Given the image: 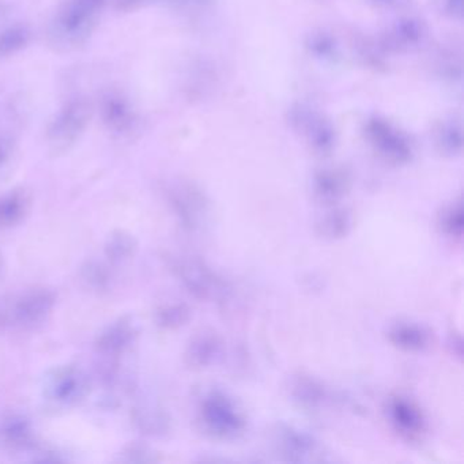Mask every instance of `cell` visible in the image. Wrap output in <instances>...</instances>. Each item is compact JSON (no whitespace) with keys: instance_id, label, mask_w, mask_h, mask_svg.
Masks as SVG:
<instances>
[{"instance_id":"cell-11","label":"cell","mask_w":464,"mask_h":464,"mask_svg":"<svg viewBox=\"0 0 464 464\" xmlns=\"http://www.w3.org/2000/svg\"><path fill=\"white\" fill-rule=\"evenodd\" d=\"M31 208V199L24 191L0 195V229L20 224Z\"/></svg>"},{"instance_id":"cell-12","label":"cell","mask_w":464,"mask_h":464,"mask_svg":"<svg viewBox=\"0 0 464 464\" xmlns=\"http://www.w3.org/2000/svg\"><path fill=\"white\" fill-rule=\"evenodd\" d=\"M132 417H134L137 428L149 436H161L169 429V420H168L167 414L156 404H140L135 407Z\"/></svg>"},{"instance_id":"cell-24","label":"cell","mask_w":464,"mask_h":464,"mask_svg":"<svg viewBox=\"0 0 464 464\" xmlns=\"http://www.w3.org/2000/svg\"><path fill=\"white\" fill-rule=\"evenodd\" d=\"M13 140L9 135L0 132V169L10 161L13 156Z\"/></svg>"},{"instance_id":"cell-22","label":"cell","mask_w":464,"mask_h":464,"mask_svg":"<svg viewBox=\"0 0 464 464\" xmlns=\"http://www.w3.org/2000/svg\"><path fill=\"white\" fill-rule=\"evenodd\" d=\"M442 227L448 235L460 237L463 232V213L460 205L453 206L445 213L442 217Z\"/></svg>"},{"instance_id":"cell-14","label":"cell","mask_w":464,"mask_h":464,"mask_svg":"<svg viewBox=\"0 0 464 464\" xmlns=\"http://www.w3.org/2000/svg\"><path fill=\"white\" fill-rule=\"evenodd\" d=\"M219 343L216 335L202 334L198 335L189 343L187 349V362L194 368H203L213 362L214 357L218 354Z\"/></svg>"},{"instance_id":"cell-15","label":"cell","mask_w":464,"mask_h":464,"mask_svg":"<svg viewBox=\"0 0 464 464\" xmlns=\"http://www.w3.org/2000/svg\"><path fill=\"white\" fill-rule=\"evenodd\" d=\"M391 418L399 430L407 434H417L422 430L423 420L420 412L409 401L396 399L390 406Z\"/></svg>"},{"instance_id":"cell-5","label":"cell","mask_w":464,"mask_h":464,"mask_svg":"<svg viewBox=\"0 0 464 464\" xmlns=\"http://www.w3.org/2000/svg\"><path fill=\"white\" fill-rule=\"evenodd\" d=\"M88 374L78 366H62L53 372L45 382L44 392L48 401L59 406L80 403L89 392Z\"/></svg>"},{"instance_id":"cell-9","label":"cell","mask_w":464,"mask_h":464,"mask_svg":"<svg viewBox=\"0 0 464 464\" xmlns=\"http://www.w3.org/2000/svg\"><path fill=\"white\" fill-rule=\"evenodd\" d=\"M137 335L131 320H118L100 334L96 341L97 353L104 361H118L134 344Z\"/></svg>"},{"instance_id":"cell-26","label":"cell","mask_w":464,"mask_h":464,"mask_svg":"<svg viewBox=\"0 0 464 464\" xmlns=\"http://www.w3.org/2000/svg\"><path fill=\"white\" fill-rule=\"evenodd\" d=\"M4 271H5L4 256H2V254H0V278H2V276H4Z\"/></svg>"},{"instance_id":"cell-6","label":"cell","mask_w":464,"mask_h":464,"mask_svg":"<svg viewBox=\"0 0 464 464\" xmlns=\"http://www.w3.org/2000/svg\"><path fill=\"white\" fill-rule=\"evenodd\" d=\"M203 425L214 436L233 437L244 428L240 412L225 396L214 393L205 399L200 410Z\"/></svg>"},{"instance_id":"cell-20","label":"cell","mask_w":464,"mask_h":464,"mask_svg":"<svg viewBox=\"0 0 464 464\" xmlns=\"http://www.w3.org/2000/svg\"><path fill=\"white\" fill-rule=\"evenodd\" d=\"M189 311L186 305L173 304V305L162 306L157 312V323L164 328H178L188 320Z\"/></svg>"},{"instance_id":"cell-7","label":"cell","mask_w":464,"mask_h":464,"mask_svg":"<svg viewBox=\"0 0 464 464\" xmlns=\"http://www.w3.org/2000/svg\"><path fill=\"white\" fill-rule=\"evenodd\" d=\"M170 206L181 224L188 229H199L206 222L208 208L205 197L194 186L175 183L168 191Z\"/></svg>"},{"instance_id":"cell-19","label":"cell","mask_w":464,"mask_h":464,"mask_svg":"<svg viewBox=\"0 0 464 464\" xmlns=\"http://www.w3.org/2000/svg\"><path fill=\"white\" fill-rule=\"evenodd\" d=\"M316 194L324 202H335L343 194V180L333 173H324L317 178Z\"/></svg>"},{"instance_id":"cell-8","label":"cell","mask_w":464,"mask_h":464,"mask_svg":"<svg viewBox=\"0 0 464 464\" xmlns=\"http://www.w3.org/2000/svg\"><path fill=\"white\" fill-rule=\"evenodd\" d=\"M100 115L108 131L115 137H127L134 131L137 124V115L131 102L118 92H111L102 97Z\"/></svg>"},{"instance_id":"cell-3","label":"cell","mask_w":464,"mask_h":464,"mask_svg":"<svg viewBox=\"0 0 464 464\" xmlns=\"http://www.w3.org/2000/svg\"><path fill=\"white\" fill-rule=\"evenodd\" d=\"M56 298V293L48 287L25 290L4 312L5 324L13 325L18 330L39 327L53 314Z\"/></svg>"},{"instance_id":"cell-18","label":"cell","mask_w":464,"mask_h":464,"mask_svg":"<svg viewBox=\"0 0 464 464\" xmlns=\"http://www.w3.org/2000/svg\"><path fill=\"white\" fill-rule=\"evenodd\" d=\"M82 281L86 286L93 290H107L112 282V271L107 265L99 262H88L81 271Z\"/></svg>"},{"instance_id":"cell-27","label":"cell","mask_w":464,"mask_h":464,"mask_svg":"<svg viewBox=\"0 0 464 464\" xmlns=\"http://www.w3.org/2000/svg\"><path fill=\"white\" fill-rule=\"evenodd\" d=\"M5 324L4 312L0 311V327Z\"/></svg>"},{"instance_id":"cell-16","label":"cell","mask_w":464,"mask_h":464,"mask_svg":"<svg viewBox=\"0 0 464 464\" xmlns=\"http://www.w3.org/2000/svg\"><path fill=\"white\" fill-rule=\"evenodd\" d=\"M31 31L26 26L15 25L0 32V58L14 55L31 42Z\"/></svg>"},{"instance_id":"cell-10","label":"cell","mask_w":464,"mask_h":464,"mask_svg":"<svg viewBox=\"0 0 464 464\" xmlns=\"http://www.w3.org/2000/svg\"><path fill=\"white\" fill-rule=\"evenodd\" d=\"M34 444V429L24 415L0 418V447L7 450H28Z\"/></svg>"},{"instance_id":"cell-13","label":"cell","mask_w":464,"mask_h":464,"mask_svg":"<svg viewBox=\"0 0 464 464\" xmlns=\"http://www.w3.org/2000/svg\"><path fill=\"white\" fill-rule=\"evenodd\" d=\"M137 252V241L130 233L124 230H116L110 237L104 246V254L111 265H124L134 257Z\"/></svg>"},{"instance_id":"cell-4","label":"cell","mask_w":464,"mask_h":464,"mask_svg":"<svg viewBox=\"0 0 464 464\" xmlns=\"http://www.w3.org/2000/svg\"><path fill=\"white\" fill-rule=\"evenodd\" d=\"M175 271L181 284L198 298H218L224 295L225 286L216 274L197 257L180 256L173 260Z\"/></svg>"},{"instance_id":"cell-23","label":"cell","mask_w":464,"mask_h":464,"mask_svg":"<svg viewBox=\"0 0 464 464\" xmlns=\"http://www.w3.org/2000/svg\"><path fill=\"white\" fill-rule=\"evenodd\" d=\"M121 460L126 463H148V461H153L154 458L146 448L132 445L121 453Z\"/></svg>"},{"instance_id":"cell-1","label":"cell","mask_w":464,"mask_h":464,"mask_svg":"<svg viewBox=\"0 0 464 464\" xmlns=\"http://www.w3.org/2000/svg\"><path fill=\"white\" fill-rule=\"evenodd\" d=\"M107 0H66L53 24L56 44L78 45L93 32Z\"/></svg>"},{"instance_id":"cell-17","label":"cell","mask_w":464,"mask_h":464,"mask_svg":"<svg viewBox=\"0 0 464 464\" xmlns=\"http://www.w3.org/2000/svg\"><path fill=\"white\" fill-rule=\"evenodd\" d=\"M391 341L404 350H420L428 343V335L415 325H396L391 331Z\"/></svg>"},{"instance_id":"cell-25","label":"cell","mask_w":464,"mask_h":464,"mask_svg":"<svg viewBox=\"0 0 464 464\" xmlns=\"http://www.w3.org/2000/svg\"><path fill=\"white\" fill-rule=\"evenodd\" d=\"M140 2H142V0H113V4L121 10L135 9L138 5H140Z\"/></svg>"},{"instance_id":"cell-21","label":"cell","mask_w":464,"mask_h":464,"mask_svg":"<svg viewBox=\"0 0 464 464\" xmlns=\"http://www.w3.org/2000/svg\"><path fill=\"white\" fill-rule=\"evenodd\" d=\"M350 227H352V218L344 210L334 211L320 224L323 235L330 237H342L349 232Z\"/></svg>"},{"instance_id":"cell-2","label":"cell","mask_w":464,"mask_h":464,"mask_svg":"<svg viewBox=\"0 0 464 464\" xmlns=\"http://www.w3.org/2000/svg\"><path fill=\"white\" fill-rule=\"evenodd\" d=\"M92 118V105L83 97L69 100L56 113L47 131V142L53 153L61 154L77 143Z\"/></svg>"}]
</instances>
